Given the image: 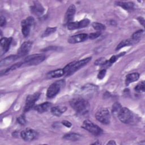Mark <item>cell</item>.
I'll use <instances>...</instances> for the list:
<instances>
[{
    "mask_svg": "<svg viewBox=\"0 0 145 145\" xmlns=\"http://www.w3.org/2000/svg\"><path fill=\"white\" fill-rule=\"evenodd\" d=\"M70 105L76 113L80 114L87 113L89 106L88 102L83 98H77L72 100L70 101Z\"/></svg>",
    "mask_w": 145,
    "mask_h": 145,
    "instance_id": "obj_1",
    "label": "cell"
},
{
    "mask_svg": "<svg viewBox=\"0 0 145 145\" xmlns=\"http://www.w3.org/2000/svg\"><path fill=\"white\" fill-rule=\"evenodd\" d=\"M46 57L44 54H34L27 57L22 62L23 66L36 65L45 60Z\"/></svg>",
    "mask_w": 145,
    "mask_h": 145,
    "instance_id": "obj_2",
    "label": "cell"
},
{
    "mask_svg": "<svg viewBox=\"0 0 145 145\" xmlns=\"http://www.w3.org/2000/svg\"><path fill=\"white\" fill-rule=\"evenodd\" d=\"M117 117L119 120L124 123H130L134 120L133 113L127 108H121Z\"/></svg>",
    "mask_w": 145,
    "mask_h": 145,
    "instance_id": "obj_3",
    "label": "cell"
},
{
    "mask_svg": "<svg viewBox=\"0 0 145 145\" xmlns=\"http://www.w3.org/2000/svg\"><path fill=\"white\" fill-rule=\"evenodd\" d=\"M64 80H60L52 83L48 88L46 96L48 98H53L58 94L62 87L64 86Z\"/></svg>",
    "mask_w": 145,
    "mask_h": 145,
    "instance_id": "obj_4",
    "label": "cell"
},
{
    "mask_svg": "<svg viewBox=\"0 0 145 145\" xmlns=\"http://www.w3.org/2000/svg\"><path fill=\"white\" fill-rule=\"evenodd\" d=\"M82 127L94 135H99L103 133V130L100 127L88 120L83 122Z\"/></svg>",
    "mask_w": 145,
    "mask_h": 145,
    "instance_id": "obj_5",
    "label": "cell"
},
{
    "mask_svg": "<svg viewBox=\"0 0 145 145\" xmlns=\"http://www.w3.org/2000/svg\"><path fill=\"white\" fill-rule=\"evenodd\" d=\"M97 120L103 124H108L110 121V114L107 108H101L96 113Z\"/></svg>",
    "mask_w": 145,
    "mask_h": 145,
    "instance_id": "obj_6",
    "label": "cell"
},
{
    "mask_svg": "<svg viewBox=\"0 0 145 145\" xmlns=\"http://www.w3.org/2000/svg\"><path fill=\"white\" fill-rule=\"evenodd\" d=\"M34 22H35V20L31 16H29L27 18L23 20L22 22L21 23L22 32L24 37H26L28 36L30 33L31 28Z\"/></svg>",
    "mask_w": 145,
    "mask_h": 145,
    "instance_id": "obj_7",
    "label": "cell"
},
{
    "mask_svg": "<svg viewBox=\"0 0 145 145\" xmlns=\"http://www.w3.org/2000/svg\"><path fill=\"white\" fill-rule=\"evenodd\" d=\"M91 57H87L78 61H74L70 70L66 75L69 76L72 75L75 71H76L77 70H78L79 69H80V68L85 66L86 64H87V63H88L91 61Z\"/></svg>",
    "mask_w": 145,
    "mask_h": 145,
    "instance_id": "obj_8",
    "label": "cell"
},
{
    "mask_svg": "<svg viewBox=\"0 0 145 145\" xmlns=\"http://www.w3.org/2000/svg\"><path fill=\"white\" fill-rule=\"evenodd\" d=\"M40 96V93L39 92H36L27 96L24 106V112L29 111L31 109H32V108L34 106L35 103L39 99Z\"/></svg>",
    "mask_w": 145,
    "mask_h": 145,
    "instance_id": "obj_9",
    "label": "cell"
},
{
    "mask_svg": "<svg viewBox=\"0 0 145 145\" xmlns=\"http://www.w3.org/2000/svg\"><path fill=\"white\" fill-rule=\"evenodd\" d=\"M97 89V87L92 84H87L82 86L79 90V94L81 96H90Z\"/></svg>",
    "mask_w": 145,
    "mask_h": 145,
    "instance_id": "obj_10",
    "label": "cell"
},
{
    "mask_svg": "<svg viewBox=\"0 0 145 145\" xmlns=\"http://www.w3.org/2000/svg\"><path fill=\"white\" fill-rule=\"evenodd\" d=\"M89 24V20L88 19H84L79 22H71L67 24V29L70 30H74L79 28L86 27Z\"/></svg>",
    "mask_w": 145,
    "mask_h": 145,
    "instance_id": "obj_11",
    "label": "cell"
},
{
    "mask_svg": "<svg viewBox=\"0 0 145 145\" xmlns=\"http://www.w3.org/2000/svg\"><path fill=\"white\" fill-rule=\"evenodd\" d=\"M37 132L32 129H25L23 130L20 133L22 138L25 141H31L37 137Z\"/></svg>",
    "mask_w": 145,
    "mask_h": 145,
    "instance_id": "obj_12",
    "label": "cell"
},
{
    "mask_svg": "<svg viewBox=\"0 0 145 145\" xmlns=\"http://www.w3.org/2000/svg\"><path fill=\"white\" fill-rule=\"evenodd\" d=\"M32 43L31 41H25L24 42L19 48L18 50L17 55L19 56V58L22 57L27 55L28 52H29L31 47H32Z\"/></svg>",
    "mask_w": 145,
    "mask_h": 145,
    "instance_id": "obj_13",
    "label": "cell"
},
{
    "mask_svg": "<svg viewBox=\"0 0 145 145\" xmlns=\"http://www.w3.org/2000/svg\"><path fill=\"white\" fill-rule=\"evenodd\" d=\"M31 12L36 16H41L43 14L44 12V8L41 5V4L35 1L33 3V5L30 7Z\"/></svg>",
    "mask_w": 145,
    "mask_h": 145,
    "instance_id": "obj_14",
    "label": "cell"
},
{
    "mask_svg": "<svg viewBox=\"0 0 145 145\" xmlns=\"http://www.w3.org/2000/svg\"><path fill=\"white\" fill-rule=\"evenodd\" d=\"M76 8L74 5H71L67 8L65 16V22L66 23L71 22L74 18Z\"/></svg>",
    "mask_w": 145,
    "mask_h": 145,
    "instance_id": "obj_15",
    "label": "cell"
},
{
    "mask_svg": "<svg viewBox=\"0 0 145 145\" xmlns=\"http://www.w3.org/2000/svg\"><path fill=\"white\" fill-rule=\"evenodd\" d=\"M88 37V36L86 33H80L70 36L68 39V41L71 44H75L84 41Z\"/></svg>",
    "mask_w": 145,
    "mask_h": 145,
    "instance_id": "obj_16",
    "label": "cell"
},
{
    "mask_svg": "<svg viewBox=\"0 0 145 145\" xmlns=\"http://www.w3.org/2000/svg\"><path fill=\"white\" fill-rule=\"evenodd\" d=\"M12 41V38L3 37L1 39V46L2 47L3 53H6L8 51L10 48V45Z\"/></svg>",
    "mask_w": 145,
    "mask_h": 145,
    "instance_id": "obj_17",
    "label": "cell"
},
{
    "mask_svg": "<svg viewBox=\"0 0 145 145\" xmlns=\"http://www.w3.org/2000/svg\"><path fill=\"white\" fill-rule=\"evenodd\" d=\"M51 106V103L49 102H45L34 106L35 110L37 111L39 113H43L44 112L47 111Z\"/></svg>",
    "mask_w": 145,
    "mask_h": 145,
    "instance_id": "obj_18",
    "label": "cell"
},
{
    "mask_svg": "<svg viewBox=\"0 0 145 145\" xmlns=\"http://www.w3.org/2000/svg\"><path fill=\"white\" fill-rule=\"evenodd\" d=\"M19 57L18 55H11L10 56L1 61L0 62V66L2 67L3 66H6L8 65L15 61H16L17 59H18Z\"/></svg>",
    "mask_w": 145,
    "mask_h": 145,
    "instance_id": "obj_19",
    "label": "cell"
},
{
    "mask_svg": "<svg viewBox=\"0 0 145 145\" xmlns=\"http://www.w3.org/2000/svg\"><path fill=\"white\" fill-rule=\"evenodd\" d=\"M139 78V74L138 72H133L127 75L126 80H125V84L126 86H128L131 83L137 81Z\"/></svg>",
    "mask_w": 145,
    "mask_h": 145,
    "instance_id": "obj_20",
    "label": "cell"
},
{
    "mask_svg": "<svg viewBox=\"0 0 145 145\" xmlns=\"http://www.w3.org/2000/svg\"><path fill=\"white\" fill-rule=\"evenodd\" d=\"M63 75H65L63 69H59L48 72V74H47V77L49 78H56L61 77Z\"/></svg>",
    "mask_w": 145,
    "mask_h": 145,
    "instance_id": "obj_21",
    "label": "cell"
},
{
    "mask_svg": "<svg viewBox=\"0 0 145 145\" xmlns=\"http://www.w3.org/2000/svg\"><path fill=\"white\" fill-rule=\"evenodd\" d=\"M116 3L117 5L127 11H130L134 9V4L132 2H117Z\"/></svg>",
    "mask_w": 145,
    "mask_h": 145,
    "instance_id": "obj_22",
    "label": "cell"
},
{
    "mask_svg": "<svg viewBox=\"0 0 145 145\" xmlns=\"http://www.w3.org/2000/svg\"><path fill=\"white\" fill-rule=\"evenodd\" d=\"M66 110V107L63 106H54L51 108L52 113L56 116H60L63 113H64Z\"/></svg>",
    "mask_w": 145,
    "mask_h": 145,
    "instance_id": "obj_23",
    "label": "cell"
},
{
    "mask_svg": "<svg viewBox=\"0 0 145 145\" xmlns=\"http://www.w3.org/2000/svg\"><path fill=\"white\" fill-rule=\"evenodd\" d=\"M144 35V31L143 30H139L135 32H134L132 36L131 39L132 40V41H133V42L134 44L138 42L143 37Z\"/></svg>",
    "mask_w": 145,
    "mask_h": 145,
    "instance_id": "obj_24",
    "label": "cell"
},
{
    "mask_svg": "<svg viewBox=\"0 0 145 145\" xmlns=\"http://www.w3.org/2000/svg\"><path fill=\"white\" fill-rule=\"evenodd\" d=\"M81 138V135L76 134V133H69L65 134L63 138L65 140H71V141H76L80 139Z\"/></svg>",
    "mask_w": 145,
    "mask_h": 145,
    "instance_id": "obj_25",
    "label": "cell"
},
{
    "mask_svg": "<svg viewBox=\"0 0 145 145\" xmlns=\"http://www.w3.org/2000/svg\"><path fill=\"white\" fill-rule=\"evenodd\" d=\"M21 66H22V62H18V63H15L14 65H12L11 66H10L9 68H8V69H7L3 70V71H2L1 72V75H2L3 74H6L9 73V72H11V71L15 70V69H18V68L21 67Z\"/></svg>",
    "mask_w": 145,
    "mask_h": 145,
    "instance_id": "obj_26",
    "label": "cell"
},
{
    "mask_svg": "<svg viewBox=\"0 0 145 145\" xmlns=\"http://www.w3.org/2000/svg\"><path fill=\"white\" fill-rule=\"evenodd\" d=\"M125 53V52H123V53H121L117 56H113L111 57V58L109 59V60H107L106 63L105 64V65H104L103 66H106V67H109L113 63H114L118 59L119 57H121L122 56L124 55V54Z\"/></svg>",
    "mask_w": 145,
    "mask_h": 145,
    "instance_id": "obj_27",
    "label": "cell"
},
{
    "mask_svg": "<svg viewBox=\"0 0 145 145\" xmlns=\"http://www.w3.org/2000/svg\"><path fill=\"white\" fill-rule=\"evenodd\" d=\"M134 44V43L133 42V41H132V40L130 39H127V40H122L117 46L116 48V50H119L120 49L124 47V46H130V45H133Z\"/></svg>",
    "mask_w": 145,
    "mask_h": 145,
    "instance_id": "obj_28",
    "label": "cell"
},
{
    "mask_svg": "<svg viewBox=\"0 0 145 145\" xmlns=\"http://www.w3.org/2000/svg\"><path fill=\"white\" fill-rule=\"evenodd\" d=\"M122 106L121 105V104L118 103H115L113 106H112V113L114 115V116H117L118 115L120 109H121Z\"/></svg>",
    "mask_w": 145,
    "mask_h": 145,
    "instance_id": "obj_29",
    "label": "cell"
},
{
    "mask_svg": "<svg viewBox=\"0 0 145 145\" xmlns=\"http://www.w3.org/2000/svg\"><path fill=\"white\" fill-rule=\"evenodd\" d=\"M135 91L137 92H143L145 91V83L144 81L140 82L135 87Z\"/></svg>",
    "mask_w": 145,
    "mask_h": 145,
    "instance_id": "obj_30",
    "label": "cell"
},
{
    "mask_svg": "<svg viewBox=\"0 0 145 145\" xmlns=\"http://www.w3.org/2000/svg\"><path fill=\"white\" fill-rule=\"evenodd\" d=\"M92 25V27L95 29L97 30V31H101L105 29V26L104 24L98 22H93Z\"/></svg>",
    "mask_w": 145,
    "mask_h": 145,
    "instance_id": "obj_31",
    "label": "cell"
},
{
    "mask_svg": "<svg viewBox=\"0 0 145 145\" xmlns=\"http://www.w3.org/2000/svg\"><path fill=\"white\" fill-rule=\"evenodd\" d=\"M56 27H48L43 33L42 37H47L56 31Z\"/></svg>",
    "mask_w": 145,
    "mask_h": 145,
    "instance_id": "obj_32",
    "label": "cell"
},
{
    "mask_svg": "<svg viewBox=\"0 0 145 145\" xmlns=\"http://www.w3.org/2000/svg\"><path fill=\"white\" fill-rule=\"evenodd\" d=\"M107 60L103 57H101L100 58L97 59L95 62V65H99V66H104L106 63Z\"/></svg>",
    "mask_w": 145,
    "mask_h": 145,
    "instance_id": "obj_33",
    "label": "cell"
},
{
    "mask_svg": "<svg viewBox=\"0 0 145 145\" xmlns=\"http://www.w3.org/2000/svg\"><path fill=\"white\" fill-rule=\"evenodd\" d=\"M101 35V32L100 31H97L96 32H94V33H91L88 36V37L91 39V40H93V39H96L97 37H98L99 36H100Z\"/></svg>",
    "mask_w": 145,
    "mask_h": 145,
    "instance_id": "obj_34",
    "label": "cell"
},
{
    "mask_svg": "<svg viewBox=\"0 0 145 145\" xmlns=\"http://www.w3.org/2000/svg\"><path fill=\"white\" fill-rule=\"evenodd\" d=\"M106 74V69H103L102 70H101L97 74V78L99 79H102L104 78V77L105 76Z\"/></svg>",
    "mask_w": 145,
    "mask_h": 145,
    "instance_id": "obj_35",
    "label": "cell"
},
{
    "mask_svg": "<svg viewBox=\"0 0 145 145\" xmlns=\"http://www.w3.org/2000/svg\"><path fill=\"white\" fill-rule=\"evenodd\" d=\"M18 122H19V123L21 124V125H24L26 123V120L25 118V117L24 115H22L20 117H19L17 119Z\"/></svg>",
    "mask_w": 145,
    "mask_h": 145,
    "instance_id": "obj_36",
    "label": "cell"
},
{
    "mask_svg": "<svg viewBox=\"0 0 145 145\" xmlns=\"http://www.w3.org/2000/svg\"><path fill=\"white\" fill-rule=\"evenodd\" d=\"M6 23V19L5 18V17H3V16H1V20H0V25L1 27H3L4 25H5Z\"/></svg>",
    "mask_w": 145,
    "mask_h": 145,
    "instance_id": "obj_37",
    "label": "cell"
},
{
    "mask_svg": "<svg viewBox=\"0 0 145 145\" xmlns=\"http://www.w3.org/2000/svg\"><path fill=\"white\" fill-rule=\"evenodd\" d=\"M62 123L66 127H70L71 126H72V124L71 123V122H70L69 121H66V120H64V121H62Z\"/></svg>",
    "mask_w": 145,
    "mask_h": 145,
    "instance_id": "obj_38",
    "label": "cell"
},
{
    "mask_svg": "<svg viewBox=\"0 0 145 145\" xmlns=\"http://www.w3.org/2000/svg\"><path fill=\"white\" fill-rule=\"evenodd\" d=\"M138 20L139 21V22L143 26L144 25V22H145V21H144V18H143V17H139V18H138Z\"/></svg>",
    "mask_w": 145,
    "mask_h": 145,
    "instance_id": "obj_39",
    "label": "cell"
},
{
    "mask_svg": "<svg viewBox=\"0 0 145 145\" xmlns=\"http://www.w3.org/2000/svg\"><path fill=\"white\" fill-rule=\"evenodd\" d=\"M107 144H116V142L114 140H111L107 143Z\"/></svg>",
    "mask_w": 145,
    "mask_h": 145,
    "instance_id": "obj_40",
    "label": "cell"
}]
</instances>
